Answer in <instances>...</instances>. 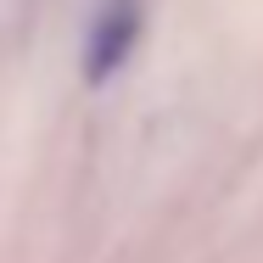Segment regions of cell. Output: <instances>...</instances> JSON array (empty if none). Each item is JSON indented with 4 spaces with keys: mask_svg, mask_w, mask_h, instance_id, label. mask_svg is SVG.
Listing matches in <instances>:
<instances>
[{
    "mask_svg": "<svg viewBox=\"0 0 263 263\" xmlns=\"http://www.w3.org/2000/svg\"><path fill=\"white\" fill-rule=\"evenodd\" d=\"M135 34H140V0H106L101 17H96V28H90V56H84L90 84H101L106 73L123 67V56H129V45H135Z\"/></svg>",
    "mask_w": 263,
    "mask_h": 263,
    "instance_id": "1",
    "label": "cell"
}]
</instances>
